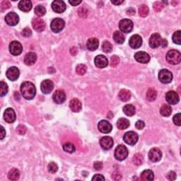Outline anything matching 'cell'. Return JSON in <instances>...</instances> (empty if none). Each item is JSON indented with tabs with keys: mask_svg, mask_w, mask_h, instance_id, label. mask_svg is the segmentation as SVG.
<instances>
[{
	"mask_svg": "<svg viewBox=\"0 0 181 181\" xmlns=\"http://www.w3.org/2000/svg\"><path fill=\"white\" fill-rule=\"evenodd\" d=\"M21 93L26 100H31L36 96V86L30 81H25L21 86Z\"/></svg>",
	"mask_w": 181,
	"mask_h": 181,
	"instance_id": "6da1fadb",
	"label": "cell"
},
{
	"mask_svg": "<svg viewBox=\"0 0 181 181\" xmlns=\"http://www.w3.org/2000/svg\"><path fill=\"white\" fill-rule=\"evenodd\" d=\"M167 62L170 64L175 65L179 64L181 61V54L179 51L171 50L168 52L166 55Z\"/></svg>",
	"mask_w": 181,
	"mask_h": 181,
	"instance_id": "7a4b0ae2",
	"label": "cell"
},
{
	"mask_svg": "<svg viewBox=\"0 0 181 181\" xmlns=\"http://www.w3.org/2000/svg\"><path fill=\"white\" fill-rule=\"evenodd\" d=\"M128 156V150L125 146L120 144L115 150V158L118 161H123Z\"/></svg>",
	"mask_w": 181,
	"mask_h": 181,
	"instance_id": "3957f363",
	"label": "cell"
},
{
	"mask_svg": "<svg viewBox=\"0 0 181 181\" xmlns=\"http://www.w3.org/2000/svg\"><path fill=\"white\" fill-rule=\"evenodd\" d=\"M138 139L139 137L137 134L135 132H132V131L126 132L124 137H123V140L125 141V142L131 146H133L137 144Z\"/></svg>",
	"mask_w": 181,
	"mask_h": 181,
	"instance_id": "277c9868",
	"label": "cell"
},
{
	"mask_svg": "<svg viewBox=\"0 0 181 181\" xmlns=\"http://www.w3.org/2000/svg\"><path fill=\"white\" fill-rule=\"evenodd\" d=\"M64 21L60 19V18H57V19H55L52 21L50 28L51 30L54 33H59L63 30V28H64Z\"/></svg>",
	"mask_w": 181,
	"mask_h": 181,
	"instance_id": "5b68a950",
	"label": "cell"
},
{
	"mask_svg": "<svg viewBox=\"0 0 181 181\" xmlns=\"http://www.w3.org/2000/svg\"><path fill=\"white\" fill-rule=\"evenodd\" d=\"M159 79L163 83H169L173 79L172 73L168 69H161L159 72Z\"/></svg>",
	"mask_w": 181,
	"mask_h": 181,
	"instance_id": "8992f818",
	"label": "cell"
},
{
	"mask_svg": "<svg viewBox=\"0 0 181 181\" xmlns=\"http://www.w3.org/2000/svg\"><path fill=\"white\" fill-rule=\"evenodd\" d=\"M133 22L127 19H122L119 23V28L123 33H130L133 29Z\"/></svg>",
	"mask_w": 181,
	"mask_h": 181,
	"instance_id": "52a82bcc",
	"label": "cell"
},
{
	"mask_svg": "<svg viewBox=\"0 0 181 181\" xmlns=\"http://www.w3.org/2000/svg\"><path fill=\"white\" fill-rule=\"evenodd\" d=\"M9 51L14 56L19 55L23 51V47L19 42L13 41L9 45Z\"/></svg>",
	"mask_w": 181,
	"mask_h": 181,
	"instance_id": "ba28073f",
	"label": "cell"
},
{
	"mask_svg": "<svg viewBox=\"0 0 181 181\" xmlns=\"http://www.w3.org/2000/svg\"><path fill=\"white\" fill-rule=\"evenodd\" d=\"M162 158V152L158 148L151 149L149 152V159L151 162H159Z\"/></svg>",
	"mask_w": 181,
	"mask_h": 181,
	"instance_id": "9c48e42d",
	"label": "cell"
},
{
	"mask_svg": "<svg viewBox=\"0 0 181 181\" xmlns=\"http://www.w3.org/2000/svg\"><path fill=\"white\" fill-rule=\"evenodd\" d=\"M5 21L8 25L14 26L19 22V17L17 14L14 12H10L5 17Z\"/></svg>",
	"mask_w": 181,
	"mask_h": 181,
	"instance_id": "30bf717a",
	"label": "cell"
},
{
	"mask_svg": "<svg viewBox=\"0 0 181 181\" xmlns=\"http://www.w3.org/2000/svg\"><path fill=\"white\" fill-rule=\"evenodd\" d=\"M52 9L55 12L61 14L66 10V4L64 2L60 1V0H55L52 2Z\"/></svg>",
	"mask_w": 181,
	"mask_h": 181,
	"instance_id": "8fae6325",
	"label": "cell"
},
{
	"mask_svg": "<svg viewBox=\"0 0 181 181\" xmlns=\"http://www.w3.org/2000/svg\"><path fill=\"white\" fill-rule=\"evenodd\" d=\"M113 140L111 137L106 136V137H102L100 140V145L104 150H109L113 146Z\"/></svg>",
	"mask_w": 181,
	"mask_h": 181,
	"instance_id": "7c38bea8",
	"label": "cell"
},
{
	"mask_svg": "<svg viewBox=\"0 0 181 181\" xmlns=\"http://www.w3.org/2000/svg\"><path fill=\"white\" fill-rule=\"evenodd\" d=\"M166 101L170 105L177 104L180 101L179 96L177 92L174 91H170L166 95Z\"/></svg>",
	"mask_w": 181,
	"mask_h": 181,
	"instance_id": "4fadbf2b",
	"label": "cell"
},
{
	"mask_svg": "<svg viewBox=\"0 0 181 181\" xmlns=\"http://www.w3.org/2000/svg\"><path fill=\"white\" fill-rule=\"evenodd\" d=\"M162 38L159 33H154L149 38V45L151 48H156L161 45Z\"/></svg>",
	"mask_w": 181,
	"mask_h": 181,
	"instance_id": "5bb4252c",
	"label": "cell"
},
{
	"mask_svg": "<svg viewBox=\"0 0 181 181\" xmlns=\"http://www.w3.org/2000/svg\"><path fill=\"white\" fill-rule=\"evenodd\" d=\"M52 98L55 103L57 104H62L66 100V94L63 90H57L52 96Z\"/></svg>",
	"mask_w": 181,
	"mask_h": 181,
	"instance_id": "9a60e30c",
	"label": "cell"
},
{
	"mask_svg": "<svg viewBox=\"0 0 181 181\" xmlns=\"http://www.w3.org/2000/svg\"><path fill=\"white\" fill-rule=\"evenodd\" d=\"M130 45L133 49H137L140 48L141 45H142V38L139 35H133L131 36L129 40Z\"/></svg>",
	"mask_w": 181,
	"mask_h": 181,
	"instance_id": "2e32d148",
	"label": "cell"
},
{
	"mask_svg": "<svg viewBox=\"0 0 181 181\" xmlns=\"http://www.w3.org/2000/svg\"><path fill=\"white\" fill-rule=\"evenodd\" d=\"M54 88V83L52 81L46 79L44 80L43 81H42L41 85H40V88L42 92L45 94H48L51 92V91L53 90Z\"/></svg>",
	"mask_w": 181,
	"mask_h": 181,
	"instance_id": "e0dca14e",
	"label": "cell"
},
{
	"mask_svg": "<svg viewBox=\"0 0 181 181\" xmlns=\"http://www.w3.org/2000/svg\"><path fill=\"white\" fill-rule=\"evenodd\" d=\"M98 128L101 132L104 134H107L111 132L112 129V125L107 120H101L98 122Z\"/></svg>",
	"mask_w": 181,
	"mask_h": 181,
	"instance_id": "ac0fdd59",
	"label": "cell"
},
{
	"mask_svg": "<svg viewBox=\"0 0 181 181\" xmlns=\"http://www.w3.org/2000/svg\"><path fill=\"white\" fill-rule=\"evenodd\" d=\"M6 75L8 79H9L10 81L17 80L20 75L19 69L16 67H10L9 69L7 71Z\"/></svg>",
	"mask_w": 181,
	"mask_h": 181,
	"instance_id": "d6986e66",
	"label": "cell"
},
{
	"mask_svg": "<svg viewBox=\"0 0 181 181\" xmlns=\"http://www.w3.org/2000/svg\"><path fill=\"white\" fill-rule=\"evenodd\" d=\"M94 62H95V64L97 67L103 69V68H105L107 66V64H108V60H107V57L105 55H99L95 57Z\"/></svg>",
	"mask_w": 181,
	"mask_h": 181,
	"instance_id": "ffe728a7",
	"label": "cell"
},
{
	"mask_svg": "<svg viewBox=\"0 0 181 181\" xmlns=\"http://www.w3.org/2000/svg\"><path fill=\"white\" fill-rule=\"evenodd\" d=\"M135 58L138 62L142 63V64H146V63H148L149 60H150V56L146 52L140 51L137 52L135 55Z\"/></svg>",
	"mask_w": 181,
	"mask_h": 181,
	"instance_id": "44dd1931",
	"label": "cell"
},
{
	"mask_svg": "<svg viewBox=\"0 0 181 181\" xmlns=\"http://www.w3.org/2000/svg\"><path fill=\"white\" fill-rule=\"evenodd\" d=\"M32 26L34 29L38 32L43 31L45 28V23L40 18H36L34 19L32 21Z\"/></svg>",
	"mask_w": 181,
	"mask_h": 181,
	"instance_id": "7402d4cb",
	"label": "cell"
},
{
	"mask_svg": "<svg viewBox=\"0 0 181 181\" xmlns=\"http://www.w3.org/2000/svg\"><path fill=\"white\" fill-rule=\"evenodd\" d=\"M4 119L8 123H12L16 120L15 111L11 107L6 109L4 113Z\"/></svg>",
	"mask_w": 181,
	"mask_h": 181,
	"instance_id": "603a6c76",
	"label": "cell"
},
{
	"mask_svg": "<svg viewBox=\"0 0 181 181\" xmlns=\"http://www.w3.org/2000/svg\"><path fill=\"white\" fill-rule=\"evenodd\" d=\"M37 60V55L33 52H28L24 57V63L26 65H33Z\"/></svg>",
	"mask_w": 181,
	"mask_h": 181,
	"instance_id": "cb8c5ba5",
	"label": "cell"
},
{
	"mask_svg": "<svg viewBox=\"0 0 181 181\" xmlns=\"http://www.w3.org/2000/svg\"><path fill=\"white\" fill-rule=\"evenodd\" d=\"M99 41L96 38H89L86 43V48L90 51H94L98 48Z\"/></svg>",
	"mask_w": 181,
	"mask_h": 181,
	"instance_id": "d4e9b609",
	"label": "cell"
},
{
	"mask_svg": "<svg viewBox=\"0 0 181 181\" xmlns=\"http://www.w3.org/2000/svg\"><path fill=\"white\" fill-rule=\"evenodd\" d=\"M69 107L73 112H79L82 107V105L80 101L77 98H74L72 100H71L69 103Z\"/></svg>",
	"mask_w": 181,
	"mask_h": 181,
	"instance_id": "484cf974",
	"label": "cell"
},
{
	"mask_svg": "<svg viewBox=\"0 0 181 181\" xmlns=\"http://www.w3.org/2000/svg\"><path fill=\"white\" fill-rule=\"evenodd\" d=\"M19 8L23 12H28L32 9V3L29 0H21L19 3Z\"/></svg>",
	"mask_w": 181,
	"mask_h": 181,
	"instance_id": "4316f807",
	"label": "cell"
},
{
	"mask_svg": "<svg viewBox=\"0 0 181 181\" xmlns=\"http://www.w3.org/2000/svg\"><path fill=\"white\" fill-rule=\"evenodd\" d=\"M141 178L143 180L146 181L153 180L154 178V174L151 170H144L141 174Z\"/></svg>",
	"mask_w": 181,
	"mask_h": 181,
	"instance_id": "83f0119b",
	"label": "cell"
},
{
	"mask_svg": "<svg viewBox=\"0 0 181 181\" xmlns=\"http://www.w3.org/2000/svg\"><path fill=\"white\" fill-rule=\"evenodd\" d=\"M119 98L123 102H127L131 98V93L127 89H122L118 94Z\"/></svg>",
	"mask_w": 181,
	"mask_h": 181,
	"instance_id": "f1b7e54d",
	"label": "cell"
},
{
	"mask_svg": "<svg viewBox=\"0 0 181 181\" xmlns=\"http://www.w3.org/2000/svg\"><path fill=\"white\" fill-rule=\"evenodd\" d=\"M160 113L164 117H169L172 113L171 107L167 104H164L160 109Z\"/></svg>",
	"mask_w": 181,
	"mask_h": 181,
	"instance_id": "f546056e",
	"label": "cell"
},
{
	"mask_svg": "<svg viewBox=\"0 0 181 181\" xmlns=\"http://www.w3.org/2000/svg\"><path fill=\"white\" fill-rule=\"evenodd\" d=\"M130 126V121L126 118H120L117 122V127L120 130H125Z\"/></svg>",
	"mask_w": 181,
	"mask_h": 181,
	"instance_id": "4dcf8cb0",
	"label": "cell"
},
{
	"mask_svg": "<svg viewBox=\"0 0 181 181\" xmlns=\"http://www.w3.org/2000/svg\"><path fill=\"white\" fill-rule=\"evenodd\" d=\"M123 112L127 116L131 117L135 114V107L131 104H127L123 107Z\"/></svg>",
	"mask_w": 181,
	"mask_h": 181,
	"instance_id": "1f68e13d",
	"label": "cell"
},
{
	"mask_svg": "<svg viewBox=\"0 0 181 181\" xmlns=\"http://www.w3.org/2000/svg\"><path fill=\"white\" fill-rule=\"evenodd\" d=\"M113 40L117 44H122L125 40V36L120 31H115L113 33Z\"/></svg>",
	"mask_w": 181,
	"mask_h": 181,
	"instance_id": "d6a6232c",
	"label": "cell"
},
{
	"mask_svg": "<svg viewBox=\"0 0 181 181\" xmlns=\"http://www.w3.org/2000/svg\"><path fill=\"white\" fill-rule=\"evenodd\" d=\"M20 177V173L17 169H12L8 174V178L11 180H17Z\"/></svg>",
	"mask_w": 181,
	"mask_h": 181,
	"instance_id": "836d02e7",
	"label": "cell"
},
{
	"mask_svg": "<svg viewBox=\"0 0 181 181\" xmlns=\"http://www.w3.org/2000/svg\"><path fill=\"white\" fill-rule=\"evenodd\" d=\"M157 96V91L153 88H149L146 93V98L148 99L149 101H154L156 98Z\"/></svg>",
	"mask_w": 181,
	"mask_h": 181,
	"instance_id": "e575fe53",
	"label": "cell"
},
{
	"mask_svg": "<svg viewBox=\"0 0 181 181\" xmlns=\"http://www.w3.org/2000/svg\"><path fill=\"white\" fill-rule=\"evenodd\" d=\"M149 7L145 4L141 5L140 8H139V11H138L139 15H140L141 17L145 18L147 17V15L149 14Z\"/></svg>",
	"mask_w": 181,
	"mask_h": 181,
	"instance_id": "d590c367",
	"label": "cell"
},
{
	"mask_svg": "<svg viewBox=\"0 0 181 181\" xmlns=\"http://www.w3.org/2000/svg\"><path fill=\"white\" fill-rule=\"evenodd\" d=\"M35 14L38 16V17H43L46 13V9L45 7L42 6V5H38V6L35 8Z\"/></svg>",
	"mask_w": 181,
	"mask_h": 181,
	"instance_id": "8d00e7d4",
	"label": "cell"
},
{
	"mask_svg": "<svg viewBox=\"0 0 181 181\" xmlns=\"http://www.w3.org/2000/svg\"><path fill=\"white\" fill-rule=\"evenodd\" d=\"M63 149L67 153L72 154L75 151V146L73 144L70 142H67L63 145Z\"/></svg>",
	"mask_w": 181,
	"mask_h": 181,
	"instance_id": "74e56055",
	"label": "cell"
},
{
	"mask_svg": "<svg viewBox=\"0 0 181 181\" xmlns=\"http://www.w3.org/2000/svg\"><path fill=\"white\" fill-rule=\"evenodd\" d=\"M143 161H144L143 156L141 155V154H137L133 156L132 161L134 164L137 165V166H140L141 164H142Z\"/></svg>",
	"mask_w": 181,
	"mask_h": 181,
	"instance_id": "f35d334b",
	"label": "cell"
},
{
	"mask_svg": "<svg viewBox=\"0 0 181 181\" xmlns=\"http://www.w3.org/2000/svg\"><path fill=\"white\" fill-rule=\"evenodd\" d=\"M8 90H9V88L7 83L4 81H1L0 82V96L2 97L4 96L8 93Z\"/></svg>",
	"mask_w": 181,
	"mask_h": 181,
	"instance_id": "ab89813d",
	"label": "cell"
},
{
	"mask_svg": "<svg viewBox=\"0 0 181 181\" xmlns=\"http://www.w3.org/2000/svg\"><path fill=\"white\" fill-rule=\"evenodd\" d=\"M102 50L107 53L111 52L112 50V44L110 43L109 41H104L103 44H102Z\"/></svg>",
	"mask_w": 181,
	"mask_h": 181,
	"instance_id": "60d3db41",
	"label": "cell"
},
{
	"mask_svg": "<svg viewBox=\"0 0 181 181\" xmlns=\"http://www.w3.org/2000/svg\"><path fill=\"white\" fill-rule=\"evenodd\" d=\"M86 71H87V67L85 64H79L76 67V72L79 75H83L86 74Z\"/></svg>",
	"mask_w": 181,
	"mask_h": 181,
	"instance_id": "b9f144b4",
	"label": "cell"
},
{
	"mask_svg": "<svg viewBox=\"0 0 181 181\" xmlns=\"http://www.w3.org/2000/svg\"><path fill=\"white\" fill-rule=\"evenodd\" d=\"M180 34L181 32L180 31H178L176 32H175L174 33V35H173V42H174V43L177 44V45H180L181 44V38H180Z\"/></svg>",
	"mask_w": 181,
	"mask_h": 181,
	"instance_id": "7bdbcfd3",
	"label": "cell"
},
{
	"mask_svg": "<svg viewBox=\"0 0 181 181\" xmlns=\"http://www.w3.org/2000/svg\"><path fill=\"white\" fill-rule=\"evenodd\" d=\"M165 4L163 2H156L153 5L154 9L157 12H160L164 8Z\"/></svg>",
	"mask_w": 181,
	"mask_h": 181,
	"instance_id": "ee69618b",
	"label": "cell"
},
{
	"mask_svg": "<svg viewBox=\"0 0 181 181\" xmlns=\"http://www.w3.org/2000/svg\"><path fill=\"white\" fill-rule=\"evenodd\" d=\"M48 169L50 173H51V174H55V173H56L57 171V170H58V166H57V164H55V162H51L48 164Z\"/></svg>",
	"mask_w": 181,
	"mask_h": 181,
	"instance_id": "f6af8a7d",
	"label": "cell"
},
{
	"mask_svg": "<svg viewBox=\"0 0 181 181\" xmlns=\"http://www.w3.org/2000/svg\"><path fill=\"white\" fill-rule=\"evenodd\" d=\"M120 63V58L117 55H113L111 58V66L112 67H115Z\"/></svg>",
	"mask_w": 181,
	"mask_h": 181,
	"instance_id": "bcb514c9",
	"label": "cell"
},
{
	"mask_svg": "<svg viewBox=\"0 0 181 181\" xmlns=\"http://www.w3.org/2000/svg\"><path fill=\"white\" fill-rule=\"evenodd\" d=\"M88 14V10L84 7H81L78 10V14L81 18H86L87 17Z\"/></svg>",
	"mask_w": 181,
	"mask_h": 181,
	"instance_id": "7dc6e473",
	"label": "cell"
},
{
	"mask_svg": "<svg viewBox=\"0 0 181 181\" xmlns=\"http://www.w3.org/2000/svg\"><path fill=\"white\" fill-rule=\"evenodd\" d=\"M0 7H1V11L4 12V10L9 9V8L11 7V3H10L9 1H6V0H5V1H3L2 2Z\"/></svg>",
	"mask_w": 181,
	"mask_h": 181,
	"instance_id": "c3c4849f",
	"label": "cell"
},
{
	"mask_svg": "<svg viewBox=\"0 0 181 181\" xmlns=\"http://www.w3.org/2000/svg\"><path fill=\"white\" fill-rule=\"evenodd\" d=\"M26 130H27L26 127L23 125H19L17 128V132H18V134H19L20 135H24L26 132Z\"/></svg>",
	"mask_w": 181,
	"mask_h": 181,
	"instance_id": "681fc988",
	"label": "cell"
},
{
	"mask_svg": "<svg viewBox=\"0 0 181 181\" xmlns=\"http://www.w3.org/2000/svg\"><path fill=\"white\" fill-rule=\"evenodd\" d=\"M181 115L180 113H178L175 115L174 117V122L175 125H176L178 126H180L181 125Z\"/></svg>",
	"mask_w": 181,
	"mask_h": 181,
	"instance_id": "f907efd6",
	"label": "cell"
},
{
	"mask_svg": "<svg viewBox=\"0 0 181 181\" xmlns=\"http://www.w3.org/2000/svg\"><path fill=\"white\" fill-rule=\"evenodd\" d=\"M32 35V31L28 28H25L22 31V36H24L26 38L30 37V36Z\"/></svg>",
	"mask_w": 181,
	"mask_h": 181,
	"instance_id": "816d5d0a",
	"label": "cell"
},
{
	"mask_svg": "<svg viewBox=\"0 0 181 181\" xmlns=\"http://www.w3.org/2000/svg\"><path fill=\"white\" fill-rule=\"evenodd\" d=\"M166 178L168 180H174L176 178V174L174 171H170L169 174H167Z\"/></svg>",
	"mask_w": 181,
	"mask_h": 181,
	"instance_id": "f5cc1de1",
	"label": "cell"
},
{
	"mask_svg": "<svg viewBox=\"0 0 181 181\" xmlns=\"http://www.w3.org/2000/svg\"><path fill=\"white\" fill-rule=\"evenodd\" d=\"M144 126H145V123L141 121V120H139V121L135 123V127L137 130H142Z\"/></svg>",
	"mask_w": 181,
	"mask_h": 181,
	"instance_id": "db71d44e",
	"label": "cell"
},
{
	"mask_svg": "<svg viewBox=\"0 0 181 181\" xmlns=\"http://www.w3.org/2000/svg\"><path fill=\"white\" fill-rule=\"evenodd\" d=\"M93 168L96 170H100L103 169V164H102V162L101 161H96L94 163Z\"/></svg>",
	"mask_w": 181,
	"mask_h": 181,
	"instance_id": "11a10c76",
	"label": "cell"
},
{
	"mask_svg": "<svg viewBox=\"0 0 181 181\" xmlns=\"http://www.w3.org/2000/svg\"><path fill=\"white\" fill-rule=\"evenodd\" d=\"M92 180H99V181L105 180V178L101 174H96L94 175V176L92 178Z\"/></svg>",
	"mask_w": 181,
	"mask_h": 181,
	"instance_id": "9f6ffc18",
	"label": "cell"
},
{
	"mask_svg": "<svg viewBox=\"0 0 181 181\" xmlns=\"http://www.w3.org/2000/svg\"><path fill=\"white\" fill-rule=\"evenodd\" d=\"M121 175H120L119 173H117V172H115L113 174H112V178L113 180H120L121 179Z\"/></svg>",
	"mask_w": 181,
	"mask_h": 181,
	"instance_id": "6f0895ef",
	"label": "cell"
},
{
	"mask_svg": "<svg viewBox=\"0 0 181 181\" xmlns=\"http://www.w3.org/2000/svg\"><path fill=\"white\" fill-rule=\"evenodd\" d=\"M6 136V131H5L4 128L1 126V135H0V140H2Z\"/></svg>",
	"mask_w": 181,
	"mask_h": 181,
	"instance_id": "680465c9",
	"label": "cell"
},
{
	"mask_svg": "<svg viewBox=\"0 0 181 181\" xmlns=\"http://www.w3.org/2000/svg\"><path fill=\"white\" fill-rule=\"evenodd\" d=\"M81 2V1H69V3L72 6H77Z\"/></svg>",
	"mask_w": 181,
	"mask_h": 181,
	"instance_id": "91938a15",
	"label": "cell"
},
{
	"mask_svg": "<svg viewBox=\"0 0 181 181\" xmlns=\"http://www.w3.org/2000/svg\"><path fill=\"white\" fill-rule=\"evenodd\" d=\"M127 14L128 15H130V16H132V15H134L135 14V10L133 9V8H130V9H129L127 10Z\"/></svg>",
	"mask_w": 181,
	"mask_h": 181,
	"instance_id": "94428289",
	"label": "cell"
},
{
	"mask_svg": "<svg viewBox=\"0 0 181 181\" xmlns=\"http://www.w3.org/2000/svg\"><path fill=\"white\" fill-rule=\"evenodd\" d=\"M161 45L163 48H166V47L167 46V45H168V43H167V40H166V39H164V40H162L161 41Z\"/></svg>",
	"mask_w": 181,
	"mask_h": 181,
	"instance_id": "6125c7cd",
	"label": "cell"
},
{
	"mask_svg": "<svg viewBox=\"0 0 181 181\" xmlns=\"http://www.w3.org/2000/svg\"><path fill=\"white\" fill-rule=\"evenodd\" d=\"M111 2L115 5H120L122 4L124 1H122V0H121V1H111Z\"/></svg>",
	"mask_w": 181,
	"mask_h": 181,
	"instance_id": "be15d7a7",
	"label": "cell"
}]
</instances>
